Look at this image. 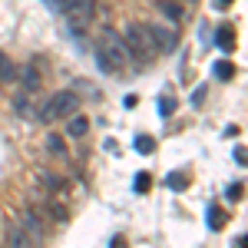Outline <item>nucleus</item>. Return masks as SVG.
<instances>
[{"instance_id":"1","label":"nucleus","mask_w":248,"mask_h":248,"mask_svg":"<svg viewBox=\"0 0 248 248\" xmlns=\"http://www.w3.org/2000/svg\"><path fill=\"white\" fill-rule=\"evenodd\" d=\"M96 53H99V70L103 73H116V70H123L133 53H129V46L123 43L119 33H103L99 43H96Z\"/></svg>"},{"instance_id":"2","label":"nucleus","mask_w":248,"mask_h":248,"mask_svg":"<svg viewBox=\"0 0 248 248\" xmlns=\"http://www.w3.org/2000/svg\"><path fill=\"white\" fill-rule=\"evenodd\" d=\"M79 113V99L70 90H60L43 103V119H66V116Z\"/></svg>"},{"instance_id":"3","label":"nucleus","mask_w":248,"mask_h":248,"mask_svg":"<svg viewBox=\"0 0 248 248\" xmlns=\"http://www.w3.org/2000/svg\"><path fill=\"white\" fill-rule=\"evenodd\" d=\"M123 43L129 46L133 60L155 57V50H153V43H149V37H146V27H142V23H129V27L123 30Z\"/></svg>"},{"instance_id":"4","label":"nucleus","mask_w":248,"mask_h":248,"mask_svg":"<svg viewBox=\"0 0 248 248\" xmlns=\"http://www.w3.org/2000/svg\"><path fill=\"white\" fill-rule=\"evenodd\" d=\"M96 17V0H70V7H66V23H70V30L73 33H83Z\"/></svg>"},{"instance_id":"5","label":"nucleus","mask_w":248,"mask_h":248,"mask_svg":"<svg viewBox=\"0 0 248 248\" xmlns=\"http://www.w3.org/2000/svg\"><path fill=\"white\" fill-rule=\"evenodd\" d=\"M142 27H146V37H149L155 53H172V50L179 46L175 27H166V23H142Z\"/></svg>"},{"instance_id":"6","label":"nucleus","mask_w":248,"mask_h":248,"mask_svg":"<svg viewBox=\"0 0 248 248\" xmlns=\"http://www.w3.org/2000/svg\"><path fill=\"white\" fill-rule=\"evenodd\" d=\"M155 7H159V14L169 17L172 23H182V20H186V7H182V0H155Z\"/></svg>"},{"instance_id":"7","label":"nucleus","mask_w":248,"mask_h":248,"mask_svg":"<svg viewBox=\"0 0 248 248\" xmlns=\"http://www.w3.org/2000/svg\"><path fill=\"white\" fill-rule=\"evenodd\" d=\"M23 86H27V93H37L40 86H43V73H40V63H27L23 66Z\"/></svg>"},{"instance_id":"8","label":"nucleus","mask_w":248,"mask_h":248,"mask_svg":"<svg viewBox=\"0 0 248 248\" xmlns=\"http://www.w3.org/2000/svg\"><path fill=\"white\" fill-rule=\"evenodd\" d=\"M215 43H218L225 53H232V50H235V43H238V37H235V27H232V23H222V27L215 30Z\"/></svg>"},{"instance_id":"9","label":"nucleus","mask_w":248,"mask_h":248,"mask_svg":"<svg viewBox=\"0 0 248 248\" xmlns=\"http://www.w3.org/2000/svg\"><path fill=\"white\" fill-rule=\"evenodd\" d=\"M225 222H229V212L222 209V205H209V212H205V225H209V232H222Z\"/></svg>"},{"instance_id":"10","label":"nucleus","mask_w":248,"mask_h":248,"mask_svg":"<svg viewBox=\"0 0 248 248\" xmlns=\"http://www.w3.org/2000/svg\"><path fill=\"white\" fill-rule=\"evenodd\" d=\"M66 133L73 136V139H79V136H86V133H90V119H86V116H79V113L66 116Z\"/></svg>"},{"instance_id":"11","label":"nucleus","mask_w":248,"mask_h":248,"mask_svg":"<svg viewBox=\"0 0 248 248\" xmlns=\"http://www.w3.org/2000/svg\"><path fill=\"white\" fill-rule=\"evenodd\" d=\"M7 245H14V248H20V245H33V235L23 229V225H10V232H7Z\"/></svg>"},{"instance_id":"12","label":"nucleus","mask_w":248,"mask_h":248,"mask_svg":"<svg viewBox=\"0 0 248 248\" xmlns=\"http://www.w3.org/2000/svg\"><path fill=\"white\" fill-rule=\"evenodd\" d=\"M212 73H215V79H222V83H229V79H235V63H232V60H215V66H212Z\"/></svg>"},{"instance_id":"13","label":"nucleus","mask_w":248,"mask_h":248,"mask_svg":"<svg viewBox=\"0 0 248 248\" xmlns=\"http://www.w3.org/2000/svg\"><path fill=\"white\" fill-rule=\"evenodd\" d=\"M149 189H153V175H149V172H136V179H133V192H136V195H146Z\"/></svg>"},{"instance_id":"14","label":"nucleus","mask_w":248,"mask_h":248,"mask_svg":"<svg viewBox=\"0 0 248 248\" xmlns=\"http://www.w3.org/2000/svg\"><path fill=\"white\" fill-rule=\"evenodd\" d=\"M166 186H169L172 192H182L189 186V175H186V172H169V175H166Z\"/></svg>"},{"instance_id":"15","label":"nucleus","mask_w":248,"mask_h":248,"mask_svg":"<svg viewBox=\"0 0 248 248\" xmlns=\"http://www.w3.org/2000/svg\"><path fill=\"white\" fill-rule=\"evenodd\" d=\"M136 153H142V155H153L155 153V139L153 136H136Z\"/></svg>"},{"instance_id":"16","label":"nucleus","mask_w":248,"mask_h":248,"mask_svg":"<svg viewBox=\"0 0 248 248\" xmlns=\"http://www.w3.org/2000/svg\"><path fill=\"white\" fill-rule=\"evenodd\" d=\"M14 77H17V66L10 63L7 53H0V79H14Z\"/></svg>"},{"instance_id":"17","label":"nucleus","mask_w":248,"mask_h":248,"mask_svg":"<svg viewBox=\"0 0 248 248\" xmlns=\"http://www.w3.org/2000/svg\"><path fill=\"white\" fill-rule=\"evenodd\" d=\"M43 186H46V189H53V192H63V189H66V182H63L60 175H53V172H43Z\"/></svg>"},{"instance_id":"18","label":"nucleus","mask_w":248,"mask_h":248,"mask_svg":"<svg viewBox=\"0 0 248 248\" xmlns=\"http://www.w3.org/2000/svg\"><path fill=\"white\" fill-rule=\"evenodd\" d=\"M172 113H175V99H172V96H159V116L169 119Z\"/></svg>"},{"instance_id":"19","label":"nucleus","mask_w":248,"mask_h":248,"mask_svg":"<svg viewBox=\"0 0 248 248\" xmlns=\"http://www.w3.org/2000/svg\"><path fill=\"white\" fill-rule=\"evenodd\" d=\"M225 199H229V202H242V199H245V186H242V182H235V186H229V192H225Z\"/></svg>"},{"instance_id":"20","label":"nucleus","mask_w":248,"mask_h":248,"mask_svg":"<svg viewBox=\"0 0 248 248\" xmlns=\"http://www.w3.org/2000/svg\"><path fill=\"white\" fill-rule=\"evenodd\" d=\"M46 149H50V153H57V155H66V146H63V139H60V136H50V139H46Z\"/></svg>"},{"instance_id":"21","label":"nucleus","mask_w":248,"mask_h":248,"mask_svg":"<svg viewBox=\"0 0 248 248\" xmlns=\"http://www.w3.org/2000/svg\"><path fill=\"white\" fill-rule=\"evenodd\" d=\"M235 162H238V166H245V162H248V149H245V146H235Z\"/></svg>"},{"instance_id":"22","label":"nucleus","mask_w":248,"mask_h":248,"mask_svg":"<svg viewBox=\"0 0 248 248\" xmlns=\"http://www.w3.org/2000/svg\"><path fill=\"white\" fill-rule=\"evenodd\" d=\"M17 113L20 116H33V109H30V103H27V99H17Z\"/></svg>"},{"instance_id":"23","label":"nucleus","mask_w":248,"mask_h":248,"mask_svg":"<svg viewBox=\"0 0 248 248\" xmlns=\"http://www.w3.org/2000/svg\"><path fill=\"white\" fill-rule=\"evenodd\" d=\"M202 99H205V86H199V90L192 93V103H195V106H202Z\"/></svg>"},{"instance_id":"24","label":"nucleus","mask_w":248,"mask_h":248,"mask_svg":"<svg viewBox=\"0 0 248 248\" xmlns=\"http://www.w3.org/2000/svg\"><path fill=\"white\" fill-rule=\"evenodd\" d=\"M232 3H235V0H215V7H218V10H229Z\"/></svg>"}]
</instances>
